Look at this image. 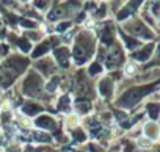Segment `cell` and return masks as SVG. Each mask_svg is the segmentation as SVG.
I'll list each match as a JSON object with an SVG mask.
<instances>
[{
	"mask_svg": "<svg viewBox=\"0 0 160 152\" xmlns=\"http://www.w3.org/2000/svg\"><path fill=\"white\" fill-rule=\"evenodd\" d=\"M93 39L90 38V35L82 33L74 46V58L78 64H83L85 61H88V58L93 55Z\"/></svg>",
	"mask_w": 160,
	"mask_h": 152,
	"instance_id": "6da1fadb",
	"label": "cell"
},
{
	"mask_svg": "<svg viewBox=\"0 0 160 152\" xmlns=\"http://www.w3.org/2000/svg\"><path fill=\"white\" fill-rule=\"evenodd\" d=\"M157 88V83L154 85H149V86H137V88H132L129 90L121 99H119V105L126 107V108H132L140 99H143L148 93H151L152 90Z\"/></svg>",
	"mask_w": 160,
	"mask_h": 152,
	"instance_id": "7a4b0ae2",
	"label": "cell"
},
{
	"mask_svg": "<svg viewBox=\"0 0 160 152\" xmlns=\"http://www.w3.org/2000/svg\"><path fill=\"white\" fill-rule=\"evenodd\" d=\"M25 66H27V60L16 58V56H14V58H10V60H7V61L3 63L2 71H3V74L7 75V85H8V83H13V80L25 69Z\"/></svg>",
	"mask_w": 160,
	"mask_h": 152,
	"instance_id": "3957f363",
	"label": "cell"
},
{
	"mask_svg": "<svg viewBox=\"0 0 160 152\" xmlns=\"http://www.w3.org/2000/svg\"><path fill=\"white\" fill-rule=\"evenodd\" d=\"M24 93L32 97H39L42 93V80L39 79V75L30 74L24 82Z\"/></svg>",
	"mask_w": 160,
	"mask_h": 152,
	"instance_id": "277c9868",
	"label": "cell"
},
{
	"mask_svg": "<svg viewBox=\"0 0 160 152\" xmlns=\"http://www.w3.org/2000/svg\"><path fill=\"white\" fill-rule=\"evenodd\" d=\"M121 61H122L121 50H119V47L113 46L112 50H110V53H108V56H107V66H108V67H116Z\"/></svg>",
	"mask_w": 160,
	"mask_h": 152,
	"instance_id": "5b68a950",
	"label": "cell"
},
{
	"mask_svg": "<svg viewBox=\"0 0 160 152\" xmlns=\"http://www.w3.org/2000/svg\"><path fill=\"white\" fill-rule=\"evenodd\" d=\"M55 58H57V61L60 63V66L68 67V64H69V50L64 49V47L57 49V50H55Z\"/></svg>",
	"mask_w": 160,
	"mask_h": 152,
	"instance_id": "8992f818",
	"label": "cell"
},
{
	"mask_svg": "<svg viewBox=\"0 0 160 152\" xmlns=\"http://www.w3.org/2000/svg\"><path fill=\"white\" fill-rule=\"evenodd\" d=\"M35 124L41 129H46V130H52L55 127V121L50 116H39L35 119Z\"/></svg>",
	"mask_w": 160,
	"mask_h": 152,
	"instance_id": "52a82bcc",
	"label": "cell"
},
{
	"mask_svg": "<svg viewBox=\"0 0 160 152\" xmlns=\"http://www.w3.org/2000/svg\"><path fill=\"white\" fill-rule=\"evenodd\" d=\"M152 50H154V44H148V46H144L140 52H135V53H133V58L138 60V61H144V60H148V58L151 56Z\"/></svg>",
	"mask_w": 160,
	"mask_h": 152,
	"instance_id": "ba28073f",
	"label": "cell"
},
{
	"mask_svg": "<svg viewBox=\"0 0 160 152\" xmlns=\"http://www.w3.org/2000/svg\"><path fill=\"white\" fill-rule=\"evenodd\" d=\"M99 91H101V94H102L104 97L110 96L112 91H113V82H112L110 79H104V80L99 83Z\"/></svg>",
	"mask_w": 160,
	"mask_h": 152,
	"instance_id": "9c48e42d",
	"label": "cell"
},
{
	"mask_svg": "<svg viewBox=\"0 0 160 152\" xmlns=\"http://www.w3.org/2000/svg\"><path fill=\"white\" fill-rule=\"evenodd\" d=\"M132 33L137 35V36H141V38H144V39H151V38H152V33H149V30H148L146 27H143L141 24H135Z\"/></svg>",
	"mask_w": 160,
	"mask_h": 152,
	"instance_id": "30bf717a",
	"label": "cell"
},
{
	"mask_svg": "<svg viewBox=\"0 0 160 152\" xmlns=\"http://www.w3.org/2000/svg\"><path fill=\"white\" fill-rule=\"evenodd\" d=\"M50 50V42L49 41H44V42H41L35 50H33V58H39V56H42L44 53H47Z\"/></svg>",
	"mask_w": 160,
	"mask_h": 152,
	"instance_id": "8fae6325",
	"label": "cell"
},
{
	"mask_svg": "<svg viewBox=\"0 0 160 152\" xmlns=\"http://www.w3.org/2000/svg\"><path fill=\"white\" fill-rule=\"evenodd\" d=\"M36 67L42 72V74H52L53 72V64L49 61V60H42L36 64Z\"/></svg>",
	"mask_w": 160,
	"mask_h": 152,
	"instance_id": "7c38bea8",
	"label": "cell"
},
{
	"mask_svg": "<svg viewBox=\"0 0 160 152\" xmlns=\"http://www.w3.org/2000/svg\"><path fill=\"white\" fill-rule=\"evenodd\" d=\"M22 110H24V113H27L28 116H35L36 113H39V111H41V107H39V105H36V104L27 102V104L22 107Z\"/></svg>",
	"mask_w": 160,
	"mask_h": 152,
	"instance_id": "4fadbf2b",
	"label": "cell"
},
{
	"mask_svg": "<svg viewBox=\"0 0 160 152\" xmlns=\"http://www.w3.org/2000/svg\"><path fill=\"white\" fill-rule=\"evenodd\" d=\"M75 108H77L78 113L85 115V113H88V111L91 110V105H90V102H87V101H77V102H75Z\"/></svg>",
	"mask_w": 160,
	"mask_h": 152,
	"instance_id": "5bb4252c",
	"label": "cell"
},
{
	"mask_svg": "<svg viewBox=\"0 0 160 152\" xmlns=\"http://www.w3.org/2000/svg\"><path fill=\"white\" fill-rule=\"evenodd\" d=\"M144 130H146V135H149L151 140H157V125L154 122H149Z\"/></svg>",
	"mask_w": 160,
	"mask_h": 152,
	"instance_id": "9a60e30c",
	"label": "cell"
},
{
	"mask_svg": "<svg viewBox=\"0 0 160 152\" xmlns=\"http://www.w3.org/2000/svg\"><path fill=\"white\" fill-rule=\"evenodd\" d=\"M61 16H63V8H61V7H55V8L50 11L49 19H50V21H57V19H60Z\"/></svg>",
	"mask_w": 160,
	"mask_h": 152,
	"instance_id": "2e32d148",
	"label": "cell"
},
{
	"mask_svg": "<svg viewBox=\"0 0 160 152\" xmlns=\"http://www.w3.org/2000/svg\"><path fill=\"white\" fill-rule=\"evenodd\" d=\"M102 42H105V44L112 42V27L110 25H107L102 32Z\"/></svg>",
	"mask_w": 160,
	"mask_h": 152,
	"instance_id": "e0dca14e",
	"label": "cell"
},
{
	"mask_svg": "<svg viewBox=\"0 0 160 152\" xmlns=\"http://www.w3.org/2000/svg\"><path fill=\"white\" fill-rule=\"evenodd\" d=\"M33 138L36 141H39V143H49L50 141V136L47 133H44V132H35L33 133Z\"/></svg>",
	"mask_w": 160,
	"mask_h": 152,
	"instance_id": "ac0fdd59",
	"label": "cell"
},
{
	"mask_svg": "<svg viewBox=\"0 0 160 152\" xmlns=\"http://www.w3.org/2000/svg\"><path fill=\"white\" fill-rule=\"evenodd\" d=\"M85 93H90L88 82L87 80H80L78 82V86H77V94H85Z\"/></svg>",
	"mask_w": 160,
	"mask_h": 152,
	"instance_id": "d6986e66",
	"label": "cell"
},
{
	"mask_svg": "<svg viewBox=\"0 0 160 152\" xmlns=\"http://www.w3.org/2000/svg\"><path fill=\"white\" fill-rule=\"evenodd\" d=\"M69 97L68 96H63L61 99H60V102H58V107H60V110L61 111H69Z\"/></svg>",
	"mask_w": 160,
	"mask_h": 152,
	"instance_id": "ffe728a7",
	"label": "cell"
},
{
	"mask_svg": "<svg viewBox=\"0 0 160 152\" xmlns=\"http://www.w3.org/2000/svg\"><path fill=\"white\" fill-rule=\"evenodd\" d=\"M121 36H122V39L126 41V46H127L129 49H135V47L138 46V42H137L133 38H129V36H126V35H122V33H121Z\"/></svg>",
	"mask_w": 160,
	"mask_h": 152,
	"instance_id": "44dd1931",
	"label": "cell"
},
{
	"mask_svg": "<svg viewBox=\"0 0 160 152\" xmlns=\"http://www.w3.org/2000/svg\"><path fill=\"white\" fill-rule=\"evenodd\" d=\"M58 85H60V79H58V77H53V79L47 83V91H50V93L55 91V88H57Z\"/></svg>",
	"mask_w": 160,
	"mask_h": 152,
	"instance_id": "7402d4cb",
	"label": "cell"
},
{
	"mask_svg": "<svg viewBox=\"0 0 160 152\" xmlns=\"http://www.w3.org/2000/svg\"><path fill=\"white\" fill-rule=\"evenodd\" d=\"M148 110H149L151 119H157V115H158V107H157L155 104H151V105H148Z\"/></svg>",
	"mask_w": 160,
	"mask_h": 152,
	"instance_id": "603a6c76",
	"label": "cell"
},
{
	"mask_svg": "<svg viewBox=\"0 0 160 152\" xmlns=\"http://www.w3.org/2000/svg\"><path fill=\"white\" fill-rule=\"evenodd\" d=\"M18 44H19V47L22 49V52H30V44H28L27 39H19Z\"/></svg>",
	"mask_w": 160,
	"mask_h": 152,
	"instance_id": "cb8c5ba5",
	"label": "cell"
},
{
	"mask_svg": "<svg viewBox=\"0 0 160 152\" xmlns=\"http://www.w3.org/2000/svg\"><path fill=\"white\" fill-rule=\"evenodd\" d=\"M102 69H101V64L99 63H94V64H91V67H90V74L91 75H94V74H99Z\"/></svg>",
	"mask_w": 160,
	"mask_h": 152,
	"instance_id": "d4e9b609",
	"label": "cell"
},
{
	"mask_svg": "<svg viewBox=\"0 0 160 152\" xmlns=\"http://www.w3.org/2000/svg\"><path fill=\"white\" fill-rule=\"evenodd\" d=\"M72 136L75 138V140H78V141H83L87 136H85V133H82V132H80V130H74L72 132Z\"/></svg>",
	"mask_w": 160,
	"mask_h": 152,
	"instance_id": "484cf974",
	"label": "cell"
},
{
	"mask_svg": "<svg viewBox=\"0 0 160 152\" xmlns=\"http://www.w3.org/2000/svg\"><path fill=\"white\" fill-rule=\"evenodd\" d=\"M71 27V22H63V24H58V27H57V32H60V33H63L66 28H69Z\"/></svg>",
	"mask_w": 160,
	"mask_h": 152,
	"instance_id": "4316f807",
	"label": "cell"
},
{
	"mask_svg": "<svg viewBox=\"0 0 160 152\" xmlns=\"http://www.w3.org/2000/svg\"><path fill=\"white\" fill-rule=\"evenodd\" d=\"M21 25H22V27H27V28H33V27H35V24L30 22V21H27V19H22V21H21Z\"/></svg>",
	"mask_w": 160,
	"mask_h": 152,
	"instance_id": "83f0119b",
	"label": "cell"
},
{
	"mask_svg": "<svg viewBox=\"0 0 160 152\" xmlns=\"http://www.w3.org/2000/svg\"><path fill=\"white\" fill-rule=\"evenodd\" d=\"M135 69H137V67H133L132 64H127V67H126V74H129V75H132V74L135 72Z\"/></svg>",
	"mask_w": 160,
	"mask_h": 152,
	"instance_id": "f1b7e54d",
	"label": "cell"
},
{
	"mask_svg": "<svg viewBox=\"0 0 160 152\" xmlns=\"http://www.w3.org/2000/svg\"><path fill=\"white\" fill-rule=\"evenodd\" d=\"M129 13H130L129 10H124V11H121V13H119V16H118V17H119V19L122 21V19H126V17L129 16Z\"/></svg>",
	"mask_w": 160,
	"mask_h": 152,
	"instance_id": "f546056e",
	"label": "cell"
},
{
	"mask_svg": "<svg viewBox=\"0 0 160 152\" xmlns=\"http://www.w3.org/2000/svg\"><path fill=\"white\" fill-rule=\"evenodd\" d=\"M35 5H36L38 8H46V5H47V3H46V2H36Z\"/></svg>",
	"mask_w": 160,
	"mask_h": 152,
	"instance_id": "4dcf8cb0",
	"label": "cell"
},
{
	"mask_svg": "<svg viewBox=\"0 0 160 152\" xmlns=\"http://www.w3.org/2000/svg\"><path fill=\"white\" fill-rule=\"evenodd\" d=\"M154 14H158V3H154Z\"/></svg>",
	"mask_w": 160,
	"mask_h": 152,
	"instance_id": "1f68e13d",
	"label": "cell"
},
{
	"mask_svg": "<svg viewBox=\"0 0 160 152\" xmlns=\"http://www.w3.org/2000/svg\"><path fill=\"white\" fill-rule=\"evenodd\" d=\"M3 144H5V136L0 135V146H3Z\"/></svg>",
	"mask_w": 160,
	"mask_h": 152,
	"instance_id": "d6a6232c",
	"label": "cell"
},
{
	"mask_svg": "<svg viewBox=\"0 0 160 152\" xmlns=\"http://www.w3.org/2000/svg\"><path fill=\"white\" fill-rule=\"evenodd\" d=\"M0 32H2V24H0Z\"/></svg>",
	"mask_w": 160,
	"mask_h": 152,
	"instance_id": "836d02e7",
	"label": "cell"
},
{
	"mask_svg": "<svg viewBox=\"0 0 160 152\" xmlns=\"http://www.w3.org/2000/svg\"><path fill=\"white\" fill-rule=\"evenodd\" d=\"M13 152H19V150H13Z\"/></svg>",
	"mask_w": 160,
	"mask_h": 152,
	"instance_id": "e575fe53",
	"label": "cell"
}]
</instances>
